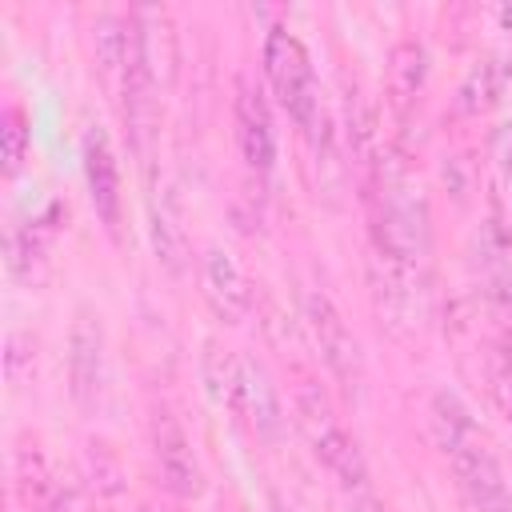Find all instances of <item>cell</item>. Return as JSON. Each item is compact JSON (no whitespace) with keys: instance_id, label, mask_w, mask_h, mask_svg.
Returning a JSON list of instances; mask_svg holds the SVG:
<instances>
[{"instance_id":"30bf717a","label":"cell","mask_w":512,"mask_h":512,"mask_svg":"<svg viewBox=\"0 0 512 512\" xmlns=\"http://www.w3.org/2000/svg\"><path fill=\"white\" fill-rule=\"evenodd\" d=\"M80 156H84V180H88L92 208L108 228H116L120 224V168H116L108 136L100 128H92L84 136V152Z\"/></svg>"},{"instance_id":"7c38bea8","label":"cell","mask_w":512,"mask_h":512,"mask_svg":"<svg viewBox=\"0 0 512 512\" xmlns=\"http://www.w3.org/2000/svg\"><path fill=\"white\" fill-rule=\"evenodd\" d=\"M148 232H152V252L160 260L164 272L180 276L188 264V236L180 224V208L172 200V192H156L152 196V216H148Z\"/></svg>"},{"instance_id":"5b68a950","label":"cell","mask_w":512,"mask_h":512,"mask_svg":"<svg viewBox=\"0 0 512 512\" xmlns=\"http://www.w3.org/2000/svg\"><path fill=\"white\" fill-rule=\"evenodd\" d=\"M104 380V328L92 312H80L68 332V388L80 408H92Z\"/></svg>"},{"instance_id":"277c9868","label":"cell","mask_w":512,"mask_h":512,"mask_svg":"<svg viewBox=\"0 0 512 512\" xmlns=\"http://www.w3.org/2000/svg\"><path fill=\"white\" fill-rule=\"evenodd\" d=\"M132 52L156 88L176 76V28L160 4L132 8Z\"/></svg>"},{"instance_id":"7402d4cb","label":"cell","mask_w":512,"mask_h":512,"mask_svg":"<svg viewBox=\"0 0 512 512\" xmlns=\"http://www.w3.org/2000/svg\"><path fill=\"white\" fill-rule=\"evenodd\" d=\"M492 396H496V404H500V412L512 420V368H504V372H496V380H492Z\"/></svg>"},{"instance_id":"9c48e42d","label":"cell","mask_w":512,"mask_h":512,"mask_svg":"<svg viewBox=\"0 0 512 512\" xmlns=\"http://www.w3.org/2000/svg\"><path fill=\"white\" fill-rule=\"evenodd\" d=\"M152 448H156L164 488L176 492V496H196L200 492V464H196V452H192V440H188L184 424L172 412H156Z\"/></svg>"},{"instance_id":"5bb4252c","label":"cell","mask_w":512,"mask_h":512,"mask_svg":"<svg viewBox=\"0 0 512 512\" xmlns=\"http://www.w3.org/2000/svg\"><path fill=\"white\" fill-rule=\"evenodd\" d=\"M200 380H204V392H208V400L216 408H240L244 404V360H236L216 340L204 344Z\"/></svg>"},{"instance_id":"d6986e66","label":"cell","mask_w":512,"mask_h":512,"mask_svg":"<svg viewBox=\"0 0 512 512\" xmlns=\"http://www.w3.org/2000/svg\"><path fill=\"white\" fill-rule=\"evenodd\" d=\"M4 176H16L24 156H28V124H24V112L20 108H8L4 112Z\"/></svg>"},{"instance_id":"9a60e30c","label":"cell","mask_w":512,"mask_h":512,"mask_svg":"<svg viewBox=\"0 0 512 512\" xmlns=\"http://www.w3.org/2000/svg\"><path fill=\"white\" fill-rule=\"evenodd\" d=\"M128 52H132V24H124L120 16H100L92 24V56H96L100 76L116 88L124 84Z\"/></svg>"},{"instance_id":"3957f363","label":"cell","mask_w":512,"mask_h":512,"mask_svg":"<svg viewBox=\"0 0 512 512\" xmlns=\"http://www.w3.org/2000/svg\"><path fill=\"white\" fill-rule=\"evenodd\" d=\"M304 324H308V332L316 340V352L328 364V372L348 388L360 384V372H364L360 340L352 336L348 320L340 316V308L324 292H304Z\"/></svg>"},{"instance_id":"ffe728a7","label":"cell","mask_w":512,"mask_h":512,"mask_svg":"<svg viewBox=\"0 0 512 512\" xmlns=\"http://www.w3.org/2000/svg\"><path fill=\"white\" fill-rule=\"evenodd\" d=\"M16 484H20L24 500H40L48 492V464H44V456L36 448H24L16 456Z\"/></svg>"},{"instance_id":"8992f818","label":"cell","mask_w":512,"mask_h":512,"mask_svg":"<svg viewBox=\"0 0 512 512\" xmlns=\"http://www.w3.org/2000/svg\"><path fill=\"white\" fill-rule=\"evenodd\" d=\"M448 460H452L456 480L468 492V500H472L476 512H512V492L504 484V472H500L496 456L480 440H468Z\"/></svg>"},{"instance_id":"52a82bcc","label":"cell","mask_w":512,"mask_h":512,"mask_svg":"<svg viewBox=\"0 0 512 512\" xmlns=\"http://www.w3.org/2000/svg\"><path fill=\"white\" fill-rule=\"evenodd\" d=\"M200 284H204V300L220 324H240L248 316L252 288H248V276L240 272V264L232 260V252L208 248L204 268H200Z\"/></svg>"},{"instance_id":"4fadbf2b","label":"cell","mask_w":512,"mask_h":512,"mask_svg":"<svg viewBox=\"0 0 512 512\" xmlns=\"http://www.w3.org/2000/svg\"><path fill=\"white\" fill-rule=\"evenodd\" d=\"M244 412L256 428V436L276 440L284 432V412H280V392L260 360H244Z\"/></svg>"},{"instance_id":"44dd1931","label":"cell","mask_w":512,"mask_h":512,"mask_svg":"<svg viewBox=\"0 0 512 512\" xmlns=\"http://www.w3.org/2000/svg\"><path fill=\"white\" fill-rule=\"evenodd\" d=\"M48 512H92V504L80 488H56L48 500Z\"/></svg>"},{"instance_id":"e0dca14e","label":"cell","mask_w":512,"mask_h":512,"mask_svg":"<svg viewBox=\"0 0 512 512\" xmlns=\"http://www.w3.org/2000/svg\"><path fill=\"white\" fill-rule=\"evenodd\" d=\"M504 80H508L504 60H496V56L476 60V64L464 72L460 88H456V108H460L464 116H480V112H488V108L500 100Z\"/></svg>"},{"instance_id":"6da1fadb","label":"cell","mask_w":512,"mask_h":512,"mask_svg":"<svg viewBox=\"0 0 512 512\" xmlns=\"http://www.w3.org/2000/svg\"><path fill=\"white\" fill-rule=\"evenodd\" d=\"M292 412H296V428H300V436L308 440L312 456L340 480V488L364 492V484H368V464H364L356 440L340 428V420H336L332 400L324 396V388L312 384V380H304V384L296 388V396H292Z\"/></svg>"},{"instance_id":"7a4b0ae2","label":"cell","mask_w":512,"mask_h":512,"mask_svg":"<svg viewBox=\"0 0 512 512\" xmlns=\"http://www.w3.org/2000/svg\"><path fill=\"white\" fill-rule=\"evenodd\" d=\"M264 76H268L272 96L284 104V112L300 128L312 132L316 120H320V100H316V80H312L308 52L292 32H284V28L268 32V40H264Z\"/></svg>"},{"instance_id":"ac0fdd59","label":"cell","mask_w":512,"mask_h":512,"mask_svg":"<svg viewBox=\"0 0 512 512\" xmlns=\"http://www.w3.org/2000/svg\"><path fill=\"white\" fill-rule=\"evenodd\" d=\"M432 436L436 444L452 456L456 448H464L468 440H476V424L468 416V408L452 396V392H436L432 396Z\"/></svg>"},{"instance_id":"8fae6325","label":"cell","mask_w":512,"mask_h":512,"mask_svg":"<svg viewBox=\"0 0 512 512\" xmlns=\"http://www.w3.org/2000/svg\"><path fill=\"white\" fill-rule=\"evenodd\" d=\"M236 140H240V152H244L248 168H256V172L272 168V160H276L272 112H268L264 96L252 92L248 84H240V96H236Z\"/></svg>"},{"instance_id":"2e32d148","label":"cell","mask_w":512,"mask_h":512,"mask_svg":"<svg viewBox=\"0 0 512 512\" xmlns=\"http://www.w3.org/2000/svg\"><path fill=\"white\" fill-rule=\"evenodd\" d=\"M428 80V48L420 40H400L388 56V96L396 108H408Z\"/></svg>"},{"instance_id":"ba28073f","label":"cell","mask_w":512,"mask_h":512,"mask_svg":"<svg viewBox=\"0 0 512 512\" xmlns=\"http://www.w3.org/2000/svg\"><path fill=\"white\" fill-rule=\"evenodd\" d=\"M368 284H372V304H376L380 324L392 328V332H404L412 324V312H416V288H412L416 284V268L372 252Z\"/></svg>"}]
</instances>
